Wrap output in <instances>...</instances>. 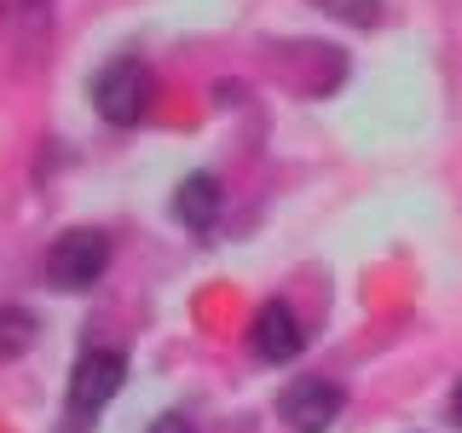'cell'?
Returning <instances> with one entry per match:
<instances>
[{
    "instance_id": "5",
    "label": "cell",
    "mask_w": 462,
    "mask_h": 433,
    "mask_svg": "<svg viewBox=\"0 0 462 433\" xmlns=\"http://www.w3.org/2000/svg\"><path fill=\"white\" fill-rule=\"evenodd\" d=\"M300 346H307V336H300V318L289 312V300H266L254 312V353L266 364H289Z\"/></svg>"
},
{
    "instance_id": "2",
    "label": "cell",
    "mask_w": 462,
    "mask_h": 433,
    "mask_svg": "<svg viewBox=\"0 0 462 433\" xmlns=\"http://www.w3.org/2000/svg\"><path fill=\"white\" fill-rule=\"evenodd\" d=\"M122 382H127V358L122 353H105V346L81 353L76 370H69V416H76V422L98 416L116 393H122Z\"/></svg>"
},
{
    "instance_id": "7",
    "label": "cell",
    "mask_w": 462,
    "mask_h": 433,
    "mask_svg": "<svg viewBox=\"0 0 462 433\" xmlns=\"http://www.w3.org/2000/svg\"><path fill=\"white\" fill-rule=\"evenodd\" d=\"M29 341H35V318L23 307H0V358L29 353Z\"/></svg>"
},
{
    "instance_id": "4",
    "label": "cell",
    "mask_w": 462,
    "mask_h": 433,
    "mask_svg": "<svg viewBox=\"0 0 462 433\" xmlns=\"http://www.w3.org/2000/svg\"><path fill=\"white\" fill-rule=\"evenodd\" d=\"M278 416H283V422L295 428V433H324V428L341 416V387H336V382H324V375H300V382H289V387H283Z\"/></svg>"
},
{
    "instance_id": "1",
    "label": "cell",
    "mask_w": 462,
    "mask_h": 433,
    "mask_svg": "<svg viewBox=\"0 0 462 433\" xmlns=\"http://www.w3.org/2000/svg\"><path fill=\"white\" fill-rule=\"evenodd\" d=\"M105 266H110V237L105 231H64V237L52 243V254H47V283L52 289H93L98 278H105Z\"/></svg>"
},
{
    "instance_id": "6",
    "label": "cell",
    "mask_w": 462,
    "mask_h": 433,
    "mask_svg": "<svg viewBox=\"0 0 462 433\" xmlns=\"http://www.w3.org/2000/svg\"><path fill=\"white\" fill-rule=\"evenodd\" d=\"M220 208H226V191H220L214 173H191V180L173 191V214H180V226H191V231H214Z\"/></svg>"
},
{
    "instance_id": "8",
    "label": "cell",
    "mask_w": 462,
    "mask_h": 433,
    "mask_svg": "<svg viewBox=\"0 0 462 433\" xmlns=\"http://www.w3.org/2000/svg\"><path fill=\"white\" fill-rule=\"evenodd\" d=\"M151 433H197V428L185 422V416H156V422H151Z\"/></svg>"
},
{
    "instance_id": "9",
    "label": "cell",
    "mask_w": 462,
    "mask_h": 433,
    "mask_svg": "<svg viewBox=\"0 0 462 433\" xmlns=\"http://www.w3.org/2000/svg\"><path fill=\"white\" fill-rule=\"evenodd\" d=\"M451 422L462 428V382H457V393H451Z\"/></svg>"
},
{
    "instance_id": "3",
    "label": "cell",
    "mask_w": 462,
    "mask_h": 433,
    "mask_svg": "<svg viewBox=\"0 0 462 433\" xmlns=\"http://www.w3.org/2000/svg\"><path fill=\"white\" fill-rule=\"evenodd\" d=\"M144 98H151V76H144L139 58H116V64L98 69L93 81V105L110 127H134L144 115Z\"/></svg>"
}]
</instances>
